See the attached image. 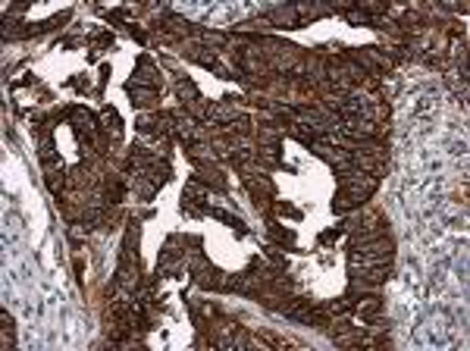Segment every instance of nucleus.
I'll return each mask as SVG.
<instances>
[{
	"mask_svg": "<svg viewBox=\"0 0 470 351\" xmlns=\"http://www.w3.org/2000/svg\"><path fill=\"white\" fill-rule=\"evenodd\" d=\"M72 128H76V135H78V138L91 142V132H94V116H91L85 107H76V110H72Z\"/></svg>",
	"mask_w": 470,
	"mask_h": 351,
	"instance_id": "1",
	"label": "nucleus"
},
{
	"mask_svg": "<svg viewBox=\"0 0 470 351\" xmlns=\"http://www.w3.org/2000/svg\"><path fill=\"white\" fill-rule=\"evenodd\" d=\"M104 122H107V128H110L113 135H120L122 126H120V116H116V110H104Z\"/></svg>",
	"mask_w": 470,
	"mask_h": 351,
	"instance_id": "2",
	"label": "nucleus"
},
{
	"mask_svg": "<svg viewBox=\"0 0 470 351\" xmlns=\"http://www.w3.org/2000/svg\"><path fill=\"white\" fill-rule=\"evenodd\" d=\"M179 98H198V88L192 82H179Z\"/></svg>",
	"mask_w": 470,
	"mask_h": 351,
	"instance_id": "3",
	"label": "nucleus"
}]
</instances>
